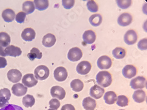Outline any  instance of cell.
Returning <instances> with one entry per match:
<instances>
[{"label":"cell","mask_w":147,"mask_h":110,"mask_svg":"<svg viewBox=\"0 0 147 110\" xmlns=\"http://www.w3.org/2000/svg\"><path fill=\"white\" fill-rule=\"evenodd\" d=\"M122 75L127 79H132L136 76L137 69L134 65H128L125 66L122 71Z\"/></svg>","instance_id":"obj_11"},{"label":"cell","mask_w":147,"mask_h":110,"mask_svg":"<svg viewBox=\"0 0 147 110\" xmlns=\"http://www.w3.org/2000/svg\"><path fill=\"white\" fill-rule=\"evenodd\" d=\"M11 92L8 89L4 88L0 90V97H4L8 101H9L11 98Z\"/></svg>","instance_id":"obj_35"},{"label":"cell","mask_w":147,"mask_h":110,"mask_svg":"<svg viewBox=\"0 0 147 110\" xmlns=\"http://www.w3.org/2000/svg\"><path fill=\"white\" fill-rule=\"evenodd\" d=\"M89 21L91 25L94 27H98L102 23V17L101 15L99 14H95L92 15L90 17Z\"/></svg>","instance_id":"obj_27"},{"label":"cell","mask_w":147,"mask_h":110,"mask_svg":"<svg viewBox=\"0 0 147 110\" xmlns=\"http://www.w3.org/2000/svg\"><path fill=\"white\" fill-rule=\"evenodd\" d=\"M50 75V70L45 65L38 66L34 70V76L39 80H45Z\"/></svg>","instance_id":"obj_2"},{"label":"cell","mask_w":147,"mask_h":110,"mask_svg":"<svg viewBox=\"0 0 147 110\" xmlns=\"http://www.w3.org/2000/svg\"><path fill=\"white\" fill-rule=\"evenodd\" d=\"M138 39V35L137 32L134 30L129 29L125 34L124 40L126 44L132 45L136 43Z\"/></svg>","instance_id":"obj_9"},{"label":"cell","mask_w":147,"mask_h":110,"mask_svg":"<svg viewBox=\"0 0 147 110\" xmlns=\"http://www.w3.org/2000/svg\"><path fill=\"white\" fill-rule=\"evenodd\" d=\"M48 110H55V109H51V108H50V109H48Z\"/></svg>","instance_id":"obj_45"},{"label":"cell","mask_w":147,"mask_h":110,"mask_svg":"<svg viewBox=\"0 0 147 110\" xmlns=\"http://www.w3.org/2000/svg\"><path fill=\"white\" fill-rule=\"evenodd\" d=\"M104 100L106 104L112 105L116 102L117 100V95L114 91H109L105 94L104 96Z\"/></svg>","instance_id":"obj_22"},{"label":"cell","mask_w":147,"mask_h":110,"mask_svg":"<svg viewBox=\"0 0 147 110\" xmlns=\"http://www.w3.org/2000/svg\"><path fill=\"white\" fill-rule=\"evenodd\" d=\"M71 87L74 91L80 92L84 88V83L80 79H74L73 80L70 84Z\"/></svg>","instance_id":"obj_24"},{"label":"cell","mask_w":147,"mask_h":110,"mask_svg":"<svg viewBox=\"0 0 147 110\" xmlns=\"http://www.w3.org/2000/svg\"><path fill=\"white\" fill-rule=\"evenodd\" d=\"M129 100L128 98L124 95H121L118 97V99L117 100V104L121 107H126L128 105Z\"/></svg>","instance_id":"obj_32"},{"label":"cell","mask_w":147,"mask_h":110,"mask_svg":"<svg viewBox=\"0 0 147 110\" xmlns=\"http://www.w3.org/2000/svg\"><path fill=\"white\" fill-rule=\"evenodd\" d=\"M5 54L6 56H12V57H18L22 54V51L19 47L9 45L4 50Z\"/></svg>","instance_id":"obj_15"},{"label":"cell","mask_w":147,"mask_h":110,"mask_svg":"<svg viewBox=\"0 0 147 110\" xmlns=\"http://www.w3.org/2000/svg\"><path fill=\"white\" fill-rule=\"evenodd\" d=\"M87 7L88 9L91 13H96V12H98V5L93 0H90V1H88Z\"/></svg>","instance_id":"obj_33"},{"label":"cell","mask_w":147,"mask_h":110,"mask_svg":"<svg viewBox=\"0 0 147 110\" xmlns=\"http://www.w3.org/2000/svg\"><path fill=\"white\" fill-rule=\"evenodd\" d=\"M112 63L111 59L106 55L101 56L97 60V66L101 70L111 68Z\"/></svg>","instance_id":"obj_6"},{"label":"cell","mask_w":147,"mask_h":110,"mask_svg":"<svg viewBox=\"0 0 147 110\" xmlns=\"http://www.w3.org/2000/svg\"><path fill=\"white\" fill-rule=\"evenodd\" d=\"M54 76L57 81L59 82L64 81L67 79L68 77L67 70L64 67H58L55 69L54 71Z\"/></svg>","instance_id":"obj_5"},{"label":"cell","mask_w":147,"mask_h":110,"mask_svg":"<svg viewBox=\"0 0 147 110\" xmlns=\"http://www.w3.org/2000/svg\"><path fill=\"white\" fill-rule=\"evenodd\" d=\"M96 105V101L90 97L85 98L82 101V106L85 110H94Z\"/></svg>","instance_id":"obj_20"},{"label":"cell","mask_w":147,"mask_h":110,"mask_svg":"<svg viewBox=\"0 0 147 110\" xmlns=\"http://www.w3.org/2000/svg\"><path fill=\"white\" fill-rule=\"evenodd\" d=\"M113 55L117 59H122L125 57L126 55V51L124 48L117 47L113 50Z\"/></svg>","instance_id":"obj_31"},{"label":"cell","mask_w":147,"mask_h":110,"mask_svg":"<svg viewBox=\"0 0 147 110\" xmlns=\"http://www.w3.org/2000/svg\"><path fill=\"white\" fill-rule=\"evenodd\" d=\"M84 42L87 44H92L96 40V34L92 30H87L85 31L82 35Z\"/></svg>","instance_id":"obj_18"},{"label":"cell","mask_w":147,"mask_h":110,"mask_svg":"<svg viewBox=\"0 0 147 110\" xmlns=\"http://www.w3.org/2000/svg\"><path fill=\"white\" fill-rule=\"evenodd\" d=\"M130 85L132 89L137 90L142 89L146 87V80L144 77L138 76L136 78L132 79L130 82Z\"/></svg>","instance_id":"obj_3"},{"label":"cell","mask_w":147,"mask_h":110,"mask_svg":"<svg viewBox=\"0 0 147 110\" xmlns=\"http://www.w3.org/2000/svg\"><path fill=\"white\" fill-rule=\"evenodd\" d=\"M147 39L144 38L138 43V47L140 50H146L147 49Z\"/></svg>","instance_id":"obj_40"},{"label":"cell","mask_w":147,"mask_h":110,"mask_svg":"<svg viewBox=\"0 0 147 110\" xmlns=\"http://www.w3.org/2000/svg\"><path fill=\"white\" fill-rule=\"evenodd\" d=\"M118 23L121 27H127L132 22V15L128 13H122L118 18Z\"/></svg>","instance_id":"obj_14"},{"label":"cell","mask_w":147,"mask_h":110,"mask_svg":"<svg viewBox=\"0 0 147 110\" xmlns=\"http://www.w3.org/2000/svg\"><path fill=\"white\" fill-rule=\"evenodd\" d=\"M9 104L8 101L4 97H0V108H4Z\"/></svg>","instance_id":"obj_41"},{"label":"cell","mask_w":147,"mask_h":110,"mask_svg":"<svg viewBox=\"0 0 147 110\" xmlns=\"http://www.w3.org/2000/svg\"><path fill=\"white\" fill-rule=\"evenodd\" d=\"M91 68L92 66L90 62L88 61H82L77 65L76 70L78 74L85 75H87L90 71Z\"/></svg>","instance_id":"obj_7"},{"label":"cell","mask_w":147,"mask_h":110,"mask_svg":"<svg viewBox=\"0 0 147 110\" xmlns=\"http://www.w3.org/2000/svg\"><path fill=\"white\" fill-rule=\"evenodd\" d=\"M10 42L11 38L9 35L5 32H0V46L7 47L9 45Z\"/></svg>","instance_id":"obj_25"},{"label":"cell","mask_w":147,"mask_h":110,"mask_svg":"<svg viewBox=\"0 0 147 110\" xmlns=\"http://www.w3.org/2000/svg\"><path fill=\"white\" fill-rule=\"evenodd\" d=\"M7 77L9 81L16 83L21 80L22 73L17 69H11L7 73Z\"/></svg>","instance_id":"obj_12"},{"label":"cell","mask_w":147,"mask_h":110,"mask_svg":"<svg viewBox=\"0 0 147 110\" xmlns=\"http://www.w3.org/2000/svg\"><path fill=\"white\" fill-rule=\"evenodd\" d=\"M12 92L14 95L17 97H21L25 95L27 92V87L22 83H17L13 85L12 87Z\"/></svg>","instance_id":"obj_13"},{"label":"cell","mask_w":147,"mask_h":110,"mask_svg":"<svg viewBox=\"0 0 147 110\" xmlns=\"http://www.w3.org/2000/svg\"><path fill=\"white\" fill-rule=\"evenodd\" d=\"M62 4L64 8L69 9L72 8L75 4L74 0H63Z\"/></svg>","instance_id":"obj_36"},{"label":"cell","mask_w":147,"mask_h":110,"mask_svg":"<svg viewBox=\"0 0 147 110\" xmlns=\"http://www.w3.org/2000/svg\"><path fill=\"white\" fill-rule=\"evenodd\" d=\"M132 1L131 0H118L117 1L118 6L121 9H127L129 8L132 4Z\"/></svg>","instance_id":"obj_34"},{"label":"cell","mask_w":147,"mask_h":110,"mask_svg":"<svg viewBox=\"0 0 147 110\" xmlns=\"http://www.w3.org/2000/svg\"><path fill=\"white\" fill-rule=\"evenodd\" d=\"M105 90L98 85L95 84L92 86L90 91V95L95 99H100L103 96Z\"/></svg>","instance_id":"obj_17"},{"label":"cell","mask_w":147,"mask_h":110,"mask_svg":"<svg viewBox=\"0 0 147 110\" xmlns=\"http://www.w3.org/2000/svg\"><path fill=\"white\" fill-rule=\"evenodd\" d=\"M35 7L32 1H27L24 2L22 4V10L24 13H25L26 14H32L35 11Z\"/></svg>","instance_id":"obj_26"},{"label":"cell","mask_w":147,"mask_h":110,"mask_svg":"<svg viewBox=\"0 0 147 110\" xmlns=\"http://www.w3.org/2000/svg\"><path fill=\"white\" fill-rule=\"evenodd\" d=\"M119 110H124V109H119Z\"/></svg>","instance_id":"obj_46"},{"label":"cell","mask_w":147,"mask_h":110,"mask_svg":"<svg viewBox=\"0 0 147 110\" xmlns=\"http://www.w3.org/2000/svg\"><path fill=\"white\" fill-rule=\"evenodd\" d=\"M22 84L27 87H32L38 83V80L32 73L24 75L22 79Z\"/></svg>","instance_id":"obj_8"},{"label":"cell","mask_w":147,"mask_h":110,"mask_svg":"<svg viewBox=\"0 0 147 110\" xmlns=\"http://www.w3.org/2000/svg\"><path fill=\"white\" fill-rule=\"evenodd\" d=\"M51 95L53 97L58 100H63L66 95L65 90L59 85H55L51 89Z\"/></svg>","instance_id":"obj_10"},{"label":"cell","mask_w":147,"mask_h":110,"mask_svg":"<svg viewBox=\"0 0 147 110\" xmlns=\"http://www.w3.org/2000/svg\"><path fill=\"white\" fill-rule=\"evenodd\" d=\"M97 83L101 87H107L111 84L113 77L111 73L107 71H101L98 73L96 76Z\"/></svg>","instance_id":"obj_1"},{"label":"cell","mask_w":147,"mask_h":110,"mask_svg":"<svg viewBox=\"0 0 147 110\" xmlns=\"http://www.w3.org/2000/svg\"><path fill=\"white\" fill-rule=\"evenodd\" d=\"M35 98L30 94L24 96L22 99V104L26 108L32 107L35 104Z\"/></svg>","instance_id":"obj_30"},{"label":"cell","mask_w":147,"mask_h":110,"mask_svg":"<svg viewBox=\"0 0 147 110\" xmlns=\"http://www.w3.org/2000/svg\"><path fill=\"white\" fill-rule=\"evenodd\" d=\"M7 65V61L4 57H0V69L5 68Z\"/></svg>","instance_id":"obj_42"},{"label":"cell","mask_w":147,"mask_h":110,"mask_svg":"<svg viewBox=\"0 0 147 110\" xmlns=\"http://www.w3.org/2000/svg\"><path fill=\"white\" fill-rule=\"evenodd\" d=\"M49 104H50V108L55 110L58 109L60 107V102L57 99H51L49 102Z\"/></svg>","instance_id":"obj_38"},{"label":"cell","mask_w":147,"mask_h":110,"mask_svg":"<svg viewBox=\"0 0 147 110\" xmlns=\"http://www.w3.org/2000/svg\"><path fill=\"white\" fill-rule=\"evenodd\" d=\"M5 49H4L3 47L0 46V56H1L3 57H5V52H4Z\"/></svg>","instance_id":"obj_44"},{"label":"cell","mask_w":147,"mask_h":110,"mask_svg":"<svg viewBox=\"0 0 147 110\" xmlns=\"http://www.w3.org/2000/svg\"><path fill=\"white\" fill-rule=\"evenodd\" d=\"M36 33L31 28H27L24 29L21 33L22 39L26 42H31L35 38Z\"/></svg>","instance_id":"obj_16"},{"label":"cell","mask_w":147,"mask_h":110,"mask_svg":"<svg viewBox=\"0 0 147 110\" xmlns=\"http://www.w3.org/2000/svg\"><path fill=\"white\" fill-rule=\"evenodd\" d=\"M0 110H24L21 107L14 105V104H8L6 107L0 109Z\"/></svg>","instance_id":"obj_39"},{"label":"cell","mask_w":147,"mask_h":110,"mask_svg":"<svg viewBox=\"0 0 147 110\" xmlns=\"http://www.w3.org/2000/svg\"><path fill=\"white\" fill-rule=\"evenodd\" d=\"M42 45L46 47H51L53 46L56 42L55 35L52 33H47L42 38Z\"/></svg>","instance_id":"obj_19"},{"label":"cell","mask_w":147,"mask_h":110,"mask_svg":"<svg viewBox=\"0 0 147 110\" xmlns=\"http://www.w3.org/2000/svg\"><path fill=\"white\" fill-rule=\"evenodd\" d=\"M61 110H76V108L72 104H68L63 105Z\"/></svg>","instance_id":"obj_43"},{"label":"cell","mask_w":147,"mask_h":110,"mask_svg":"<svg viewBox=\"0 0 147 110\" xmlns=\"http://www.w3.org/2000/svg\"><path fill=\"white\" fill-rule=\"evenodd\" d=\"M15 12L10 8H7L2 13V17L6 22H13L16 18Z\"/></svg>","instance_id":"obj_21"},{"label":"cell","mask_w":147,"mask_h":110,"mask_svg":"<svg viewBox=\"0 0 147 110\" xmlns=\"http://www.w3.org/2000/svg\"><path fill=\"white\" fill-rule=\"evenodd\" d=\"M82 52L78 47L71 48L68 53V59L71 62H75L80 60L82 57Z\"/></svg>","instance_id":"obj_4"},{"label":"cell","mask_w":147,"mask_h":110,"mask_svg":"<svg viewBox=\"0 0 147 110\" xmlns=\"http://www.w3.org/2000/svg\"><path fill=\"white\" fill-rule=\"evenodd\" d=\"M27 14L24 12H19L16 16V20L19 23H22L24 22Z\"/></svg>","instance_id":"obj_37"},{"label":"cell","mask_w":147,"mask_h":110,"mask_svg":"<svg viewBox=\"0 0 147 110\" xmlns=\"http://www.w3.org/2000/svg\"><path fill=\"white\" fill-rule=\"evenodd\" d=\"M27 56L30 60L33 61L35 59H41L42 57V53L38 48L33 47L31 49L30 52L27 55Z\"/></svg>","instance_id":"obj_28"},{"label":"cell","mask_w":147,"mask_h":110,"mask_svg":"<svg viewBox=\"0 0 147 110\" xmlns=\"http://www.w3.org/2000/svg\"><path fill=\"white\" fill-rule=\"evenodd\" d=\"M132 98L134 100L138 103H143L146 99L145 92L142 90H136L134 93Z\"/></svg>","instance_id":"obj_23"},{"label":"cell","mask_w":147,"mask_h":110,"mask_svg":"<svg viewBox=\"0 0 147 110\" xmlns=\"http://www.w3.org/2000/svg\"><path fill=\"white\" fill-rule=\"evenodd\" d=\"M35 8L39 11H44L48 8L49 1L48 0H35L34 1Z\"/></svg>","instance_id":"obj_29"}]
</instances>
